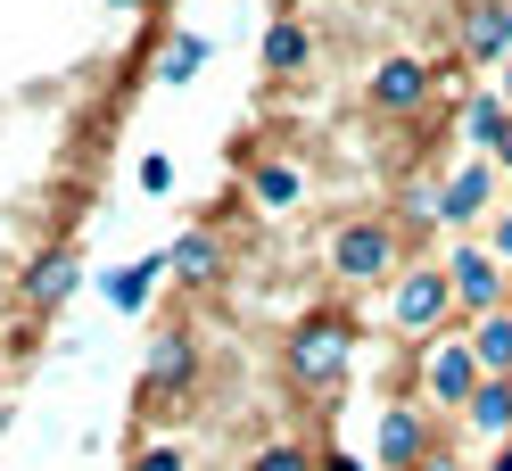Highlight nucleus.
<instances>
[{
    "label": "nucleus",
    "mask_w": 512,
    "mask_h": 471,
    "mask_svg": "<svg viewBox=\"0 0 512 471\" xmlns=\"http://www.w3.org/2000/svg\"><path fill=\"white\" fill-rule=\"evenodd\" d=\"M397 257H405V248H397V224H389V215H347V224L331 232V248H323L331 281H347V290H389V281L405 273Z\"/></svg>",
    "instance_id": "nucleus-1"
},
{
    "label": "nucleus",
    "mask_w": 512,
    "mask_h": 471,
    "mask_svg": "<svg viewBox=\"0 0 512 471\" xmlns=\"http://www.w3.org/2000/svg\"><path fill=\"white\" fill-rule=\"evenodd\" d=\"M347 364H356V323H347V314H306L290 331V372L306 389H331Z\"/></svg>",
    "instance_id": "nucleus-2"
},
{
    "label": "nucleus",
    "mask_w": 512,
    "mask_h": 471,
    "mask_svg": "<svg viewBox=\"0 0 512 471\" xmlns=\"http://www.w3.org/2000/svg\"><path fill=\"white\" fill-rule=\"evenodd\" d=\"M389 314H397L405 339H430L446 314H455V273H446V265H405L389 281Z\"/></svg>",
    "instance_id": "nucleus-3"
},
{
    "label": "nucleus",
    "mask_w": 512,
    "mask_h": 471,
    "mask_svg": "<svg viewBox=\"0 0 512 471\" xmlns=\"http://www.w3.org/2000/svg\"><path fill=\"white\" fill-rule=\"evenodd\" d=\"M430 91H438V75H430L413 50H397V58H380V67H372L364 100H372L380 116H413V108H430Z\"/></svg>",
    "instance_id": "nucleus-4"
},
{
    "label": "nucleus",
    "mask_w": 512,
    "mask_h": 471,
    "mask_svg": "<svg viewBox=\"0 0 512 471\" xmlns=\"http://www.w3.org/2000/svg\"><path fill=\"white\" fill-rule=\"evenodd\" d=\"M422 381H430V397L446 405V414H463V405L479 397V381H488V372H479L471 339H438V348L422 356Z\"/></svg>",
    "instance_id": "nucleus-5"
},
{
    "label": "nucleus",
    "mask_w": 512,
    "mask_h": 471,
    "mask_svg": "<svg viewBox=\"0 0 512 471\" xmlns=\"http://www.w3.org/2000/svg\"><path fill=\"white\" fill-rule=\"evenodd\" d=\"M488 207H496V157H471V166H455V174L438 182V224L471 232Z\"/></svg>",
    "instance_id": "nucleus-6"
},
{
    "label": "nucleus",
    "mask_w": 512,
    "mask_h": 471,
    "mask_svg": "<svg viewBox=\"0 0 512 471\" xmlns=\"http://www.w3.org/2000/svg\"><path fill=\"white\" fill-rule=\"evenodd\" d=\"M422 455H430L422 405H389V414H380V438H372V471H413Z\"/></svg>",
    "instance_id": "nucleus-7"
},
{
    "label": "nucleus",
    "mask_w": 512,
    "mask_h": 471,
    "mask_svg": "<svg viewBox=\"0 0 512 471\" xmlns=\"http://www.w3.org/2000/svg\"><path fill=\"white\" fill-rule=\"evenodd\" d=\"M446 273H455V306H471V314H496L504 306V257H496V248H455Z\"/></svg>",
    "instance_id": "nucleus-8"
},
{
    "label": "nucleus",
    "mask_w": 512,
    "mask_h": 471,
    "mask_svg": "<svg viewBox=\"0 0 512 471\" xmlns=\"http://www.w3.org/2000/svg\"><path fill=\"white\" fill-rule=\"evenodd\" d=\"M248 199L265 215H290L306 199V166H290V157H248Z\"/></svg>",
    "instance_id": "nucleus-9"
},
{
    "label": "nucleus",
    "mask_w": 512,
    "mask_h": 471,
    "mask_svg": "<svg viewBox=\"0 0 512 471\" xmlns=\"http://www.w3.org/2000/svg\"><path fill=\"white\" fill-rule=\"evenodd\" d=\"M190 372H199V339H190V331H157V348H149V372H141V397L157 405V397H166V381L182 389Z\"/></svg>",
    "instance_id": "nucleus-10"
},
{
    "label": "nucleus",
    "mask_w": 512,
    "mask_h": 471,
    "mask_svg": "<svg viewBox=\"0 0 512 471\" xmlns=\"http://www.w3.org/2000/svg\"><path fill=\"white\" fill-rule=\"evenodd\" d=\"M314 67V34H306V17H273L265 25V75L273 83H298Z\"/></svg>",
    "instance_id": "nucleus-11"
},
{
    "label": "nucleus",
    "mask_w": 512,
    "mask_h": 471,
    "mask_svg": "<svg viewBox=\"0 0 512 471\" xmlns=\"http://www.w3.org/2000/svg\"><path fill=\"white\" fill-rule=\"evenodd\" d=\"M471 356H479V372H488V381H512V306L471 314Z\"/></svg>",
    "instance_id": "nucleus-12"
},
{
    "label": "nucleus",
    "mask_w": 512,
    "mask_h": 471,
    "mask_svg": "<svg viewBox=\"0 0 512 471\" xmlns=\"http://www.w3.org/2000/svg\"><path fill=\"white\" fill-rule=\"evenodd\" d=\"M463 50H471V58H504V50H512V0H471Z\"/></svg>",
    "instance_id": "nucleus-13"
},
{
    "label": "nucleus",
    "mask_w": 512,
    "mask_h": 471,
    "mask_svg": "<svg viewBox=\"0 0 512 471\" xmlns=\"http://www.w3.org/2000/svg\"><path fill=\"white\" fill-rule=\"evenodd\" d=\"M75 281H83V265L67 257V248H50V257L25 273V306H42V314H50V306H67V290H75Z\"/></svg>",
    "instance_id": "nucleus-14"
},
{
    "label": "nucleus",
    "mask_w": 512,
    "mask_h": 471,
    "mask_svg": "<svg viewBox=\"0 0 512 471\" xmlns=\"http://www.w3.org/2000/svg\"><path fill=\"white\" fill-rule=\"evenodd\" d=\"M463 133H471L479 157H504V166H512V108H504V100H471Z\"/></svg>",
    "instance_id": "nucleus-15"
},
{
    "label": "nucleus",
    "mask_w": 512,
    "mask_h": 471,
    "mask_svg": "<svg viewBox=\"0 0 512 471\" xmlns=\"http://www.w3.org/2000/svg\"><path fill=\"white\" fill-rule=\"evenodd\" d=\"M463 422L479 438H512V381H479V397L463 405Z\"/></svg>",
    "instance_id": "nucleus-16"
},
{
    "label": "nucleus",
    "mask_w": 512,
    "mask_h": 471,
    "mask_svg": "<svg viewBox=\"0 0 512 471\" xmlns=\"http://www.w3.org/2000/svg\"><path fill=\"white\" fill-rule=\"evenodd\" d=\"M157 273H174L166 257H141V265H124L116 281H108V306H124V314H141L149 298H157Z\"/></svg>",
    "instance_id": "nucleus-17"
},
{
    "label": "nucleus",
    "mask_w": 512,
    "mask_h": 471,
    "mask_svg": "<svg viewBox=\"0 0 512 471\" xmlns=\"http://www.w3.org/2000/svg\"><path fill=\"white\" fill-rule=\"evenodd\" d=\"M166 265H174V281H215V232H182L166 248Z\"/></svg>",
    "instance_id": "nucleus-18"
},
{
    "label": "nucleus",
    "mask_w": 512,
    "mask_h": 471,
    "mask_svg": "<svg viewBox=\"0 0 512 471\" xmlns=\"http://www.w3.org/2000/svg\"><path fill=\"white\" fill-rule=\"evenodd\" d=\"M199 67H207V34H174V42H166V58H157V75H166L174 91L199 75Z\"/></svg>",
    "instance_id": "nucleus-19"
},
{
    "label": "nucleus",
    "mask_w": 512,
    "mask_h": 471,
    "mask_svg": "<svg viewBox=\"0 0 512 471\" xmlns=\"http://www.w3.org/2000/svg\"><path fill=\"white\" fill-rule=\"evenodd\" d=\"M133 471H190V455H182V438H149L133 455Z\"/></svg>",
    "instance_id": "nucleus-20"
},
{
    "label": "nucleus",
    "mask_w": 512,
    "mask_h": 471,
    "mask_svg": "<svg viewBox=\"0 0 512 471\" xmlns=\"http://www.w3.org/2000/svg\"><path fill=\"white\" fill-rule=\"evenodd\" d=\"M141 191H149V199H166V191H174V157H166V149H149V157H141Z\"/></svg>",
    "instance_id": "nucleus-21"
},
{
    "label": "nucleus",
    "mask_w": 512,
    "mask_h": 471,
    "mask_svg": "<svg viewBox=\"0 0 512 471\" xmlns=\"http://www.w3.org/2000/svg\"><path fill=\"white\" fill-rule=\"evenodd\" d=\"M248 471H314V463H306V447H265Z\"/></svg>",
    "instance_id": "nucleus-22"
},
{
    "label": "nucleus",
    "mask_w": 512,
    "mask_h": 471,
    "mask_svg": "<svg viewBox=\"0 0 512 471\" xmlns=\"http://www.w3.org/2000/svg\"><path fill=\"white\" fill-rule=\"evenodd\" d=\"M488 248H496V257L512 265V207H504V215H496V224H488Z\"/></svg>",
    "instance_id": "nucleus-23"
},
{
    "label": "nucleus",
    "mask_w": 512,
    "mask_h": 471,
    "mask_svg": "<svg viewBox=\"0 0 512 471\" xmlns=\"http://www.w3.org/2000/svg\"><path fill=\"white\" fill-rule=\"evenodd\" d=\"M413 471H463V463H455V455H438V447H430V455H422V463H413Z\"/></svg>",
    "instance_id": "nucleus-24"
},
{
    "label": "nucleus",
    "mask_w": 512,
    "mask_h": 471,
    "mask_svg": "<svg viewBox=\"0 0 512 471\" xmlns=\"http://www.w3.org/2000/svg\"><path fill=\"white\" fill-rule=\"evenodd\" d=\"M488 471H512V438H496V455H488Z\"/></svg>",
    "instance_id": "nucleus-25"
},
{
    "label": "nucleus",
    "mask_w": 512,
    "mask_h": 471,
    "mask_svg": "<svg viewBox=\"0 0 512 471\" xmlns=\"http://www.w3.org/2000/svg\"><path fill=\"white\" fill-rule=\"evenodd\" d=\"M323 471H364V463H356V455H331V463H323Z\"/></svg>",
    "instance_id": "nucleus-26"
},
{
    "label": "nucleus",
    "mask_w": 512,
    "mask_h": 471,
    "mask_svg": "<svg viewBox=\"0 0 512 471\" xmlns=\"http://www.w3.org/2000/svg\"><path fill=\"white\" fill-rule=\"evenodd\" d=\"M504 108H512V67H504Z\"/></svg>",
    "instance_id": "nucleus-27"
}]
</instances>
